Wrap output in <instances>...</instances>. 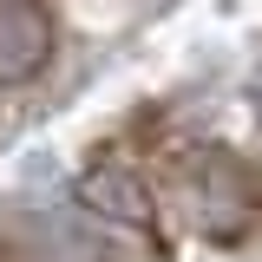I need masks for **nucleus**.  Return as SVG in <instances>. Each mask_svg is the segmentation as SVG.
Wrapping results in <instances>:
<instances>
[{
	"label": "nucleus",
	"mask_w": 262,
	"mask_h": 262,
	"mask_svg": "<svg viewBox=\"0 0 262 262\" xmlns=\"http://www.w3.org/2000/svg\"><path fill=\"white\" fill-rule=\"evenodd\" d=\"M53 59V20L33 0H0V92L27 85Z\"/></svg>",
	"instance_id": "f257e3e1"
}]
</instances>
